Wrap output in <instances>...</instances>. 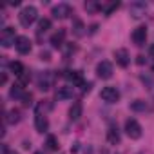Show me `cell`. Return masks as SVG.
Wrapping results in <instances>:
<instances>
[{
	"label": "cell",
	"mask_w": 154,
	"mask_h": 154,
	"mask_svg": "<svg viewBox=\"0 0 154 154\" xmlns=\"http://www.w3.org/2000/svg\"><path fill=\"white\" fill-rule=\"evenodd\" d=\"M36 18H38V11H36L35 6H26V8H22V11L18 13V20H20V24H22L24 27L33 26V24L36 22Z\"/></svg>",
	"instance_id": "6da1fadb"
},
{
	"label": "cell",
	"mask_w": 154,
	"mask_h": 154,
	"mask_svg": "<svg viewBox=\"0 0 154 154\" xmlns=\"http://www.w3.org/2000/svg\"><path fill=\"white\" fill-rule=\"evenodd\" d=\"M141 125L138 123V120H134V118H129L127 122H125V132H127V136L131 138V140H138V138H141Z\"/></svg>",
	"instance_id": "7a4b0ae2"
},
{
	"label": "cell",
	"mask_w": 154,
	"mask_h": 154,
	"mask_svg": "<svg viewBox=\"0 0 154 154\" xmlns=\"http://www.w3.org/2000/svg\"><path fill=\"white\" fill-rule=\"evenodd\" d=\"M100 98H102L103 102H107V103H116V102L120 100V91H118L116 87H112V85H107V87L102 89Z\"/></svg>",
	"instance_id": "3957f363"
},
{
	"label": "cell",
	"mask_w": 154,
	"mask_h": 154,
	"mask_svg": "<svg viewBox=\"0 0 154 154\" xmlns=\"http://www.w3.org/2000/svg\"><path fill=\"white\" fill-rule=\"evenodd\" d=\"M17 38L18 36H15L13 27H6V29H2V33H0V44H2V47H11L13 44H17Z\"/></svg>",
	"instance_id": "277c9868"
},
{
	"label": "cell",
	"mask_w": 154,
	"mask_h": 154,
	"mask_svg": "<svg viewBox=\"0 0 154 154\" xmlns=\"http://www.w3.org/2000/svg\"><path fill=\"white\" fill-rule=\"evenodd\" d=\"M112 63L111 62H107V60H102L98 65H96V74L100 76L102 80H109L111 76H112Z\"/></svg>",
	"instance_id": "5b68a950"
},
{
	"label": "cell",
	"mask_w": 154,
	"mask_h": 154,
	"mask_svg": "<svg viewBox=\"0 0 154 154\" xmlns=\"http://www.w3.org/2000/svg\"><path fill=\"white\" fill-rule=\"evenodd\" d=\"M51 15H53L56 20H65V18H69V15H72V9H71L69 4H58V6L53 8Z\"/></svg>",
	"instance_id": "8992f818"
},
{
	"label": "cell",
	"mask_w": 154,
	"mask_h": 154,
	"mask_svg": "<svg viewBox=\"0 0 154 154\" xmlns=\"http://www.w3.org/2000/svg\"><path fill=\"white\" fill-rule=\"evenodd\" d=\"M53 82H54V76L51 71H45L38 76V89L40 91H49L53 87Z\"/></svg>",
	"instance_id": "52a82bcc"
},
{
	"label": "cell",
	"mask_w": 154,
	"mask_h": 154,
	"mask_svg": "<svg viewBox=\"0 0 154 154\" xmlns=\"http://www.w3.org/2000/svg\"><path fill=\"white\" fill-rule=\"evenodd\" d=\"M131 38H132L134 45H138V47L145 45V42H147V27H145V26H140V27H136V29L132 31Z\"/></svg>",
	"instance_id": "ba28073f"
},
{
	"label": "cell",
	"mask_w": 154,
	"mask_h": 154,
	"mask_svg": "<svg viewBox=\"0 0 154 154\" xmlns=\"http://www.w3.org/2000/svg\"><path fill=\"white\" fill-rule=\"evenodd\" d=\"M63 76H65V80L71 82L72 85H82V87H84V84H85V82H84V76H82L80 71H65Z\"/></svg>",
	"instance_id": "9c48e42d"
},
{
	"label": "cell",
	"mask_w": 154,
	"mask_h": 154,
	"mask_svg": "<svg viewBox=\"0 0 154 154\" xmlns=\"http://www.w3.org/2000/svg\"><path fill=\"white\" fill-rule=\"evenodd\" d=\"M129 13L132 15V18H141L147 13V4L145 2H132L129 8Z\"/></svg>",
	"instance_id": "30bf717a"
},
{
	"label": "cell",
	"mask_w": 154,
	"mask_h": 154,
	"mask_svg": "<svg viewBox=\"0 0 154 154\" xmlns=\"http://www.w3.org/2000/svg\"><path fill=\"white\" fill-rule=\"evenodd\" d=\"M15 47H17V51L20 54H27V53H31V40L27 36H18Z\"/></svg>",
	"instance_id": "8fae6325"
},
{
	"label": "cell",
	"mask_w": 154,
	"mask_h": 154,
	"mask_svg": "<svg viewBox=\"0 0 154 154\" xmlns=\"http://www.w3.org/2000/svg\"><path fill=\"white\" fill-rule=\"evenodd\" d=\"M114 58H116V63L120 67H127L131 63V56H129V51L127 49H116L114 51Z\"/></svg>",
	"instance_id": "7c38bea8"
},
{
	"label": "cell",
	"mask_w": 154,
	"mask_h": 154,
	"mask_svg": "<svg viewBox=\"0 0 154 154\" xmlns=\"http://www.w3.org/2000/svg\"><path fill=\"white\" fill-rule=\"evenodd\" d=\"M35 127H36L38 132H45V131L49 129V120H47V116L36 112V116H35Z\"/></svg>",
	"instance_id": "4fadbf2b"
},
{
	"label": "cell",
	"mask_w": 154,
	"mask_h": 154,
	"mask_svg": "<svg viewBox=\"0 0 154 154\" xmlns=\"http://www.w3.org/2000/svg\"><path fill=\"white\" fill-rule=\"evenodd\" d=\"M63 40H65V31H63V29H58V31L51 36V45H53V47H62V45H63Z\"/></svg>",
	"instance_id": "5bb4252c"
},
{
	"label": "cell",
	"mask_w": 154,
	"mask_h": 154,
	"mask_svg": "<svg viewBox=\"0 0 154 154\" xmlns=\"http://www.w3.org/2000/svg\"><path fill=\"white\" fill-rule=\"evenodd\" d=\"M56 98L58 100H71L72 98V89L71 87H67V85H63V87H58L56 89Z\"/></svg>",
	"instance_id": "9a60e30c"
},
{
	"label": "cell",
	"mask_w": 154,
	"mask_h": 154,
	"mask_svg": "<svg viewBox=\"0 0 154 154\" xmlns=\"http://www.w3.org/2000/svg\"><path fill=\"white\" fill-rule=\"evenodd\" d=\"M107 141H109L111 145L120 143V131H118L114 125H111V127H109V131H107Z\"/></svg>",
	"instance_id": "2e32d148"
},
{
	"label": "cell",
	"mask_w": 154,
	"mask_h": 154,
	"mask_svg": "<svg viewBox=\"0 0 154 154\" xmlns=\"http://www.w3.org/2000/svg\"><path fill=\"white\" fill-rule=\"evenodd\" d=\"M82 103L80 102H76V103H72V107L69 109V118L71 120H78L80 116H82Z\"/></svg>",
	"instance_id": "e0dca14e"
},
{
	"label": "cell",
	"mask_w": 154,
	"mask_h": 154,
	"mask_svg": "<svg viewBox=\"0 0 154 154\" xmlns=\"http://www.w3.org/2000/svg\"><path fill=\"white\" fill-rule=\"evenodd\" d=\"M9 96H11V98H15V100H24L26 93H24L22 85H13V87H11V91H9Z\"/></svg>",
	"instance_id": "ac0fdd59"
},
{
	"label": "cell",
	"mask_w": 154,
	"mask_h": 154,
	"mask_svg": "<svg viewBox=\"0 0 154 154\" xmlns=\"http://www.w3.org/2000/svg\"><path fill=\"white\" fill-rule=\"evenodd\" d=\"M131 109L136 111V112H145V111H147V102H143V100H136V102L131 103Z\"/></svg>",
	"instance_id": "d6986e66"
},
{
	"label": "cell",
	"mask_w": 154,
	"mask_h": 154,
	"mask_svg": "<svg viewBox=\"0 0 154 154\" xmlns=\"http://www.w3.org/2000/svg\"><path fill=\"white\" fill-rule=\"evenodd\" d=\"M9 69H11V72H13L15 76H20V74L26 71V69H24V65H22L20 62H11V63H9Z\"/></svg>",
	"instance_id": "ffe728a7"
},
{
	"label": "cell",
	"mask_w": 154,
	"mask_h": 154,
	"mask_svg": "<svg viewBox=\"0 0 154 154\" xmlns=\"http://www.w3.org/2000/svg\"><path fill=\"white\" fill-rule=\"evenodd\" d=\"M49 27H51V20H49V18H42V20L38 22V29H36V33L42 35V33H45Z\"/></svg>",
	"instance_id": "44dd1931"
},
{
	"label": "cell",
	"mask_w": 154,
	"mask_h": 154,
	"mask_svg": "<svg viewBox=\"0 0 154 154\" xmlns=\"http://www.w3.org/2000/svg\"><path fill=\"white\" fill-rule=\"evenodd\" d=\"M84 29H85V27H84L82 20H74V22H72V31H74L76 36H82V35H84Z\"/></svg>",
	"instance_id": "7402d4cb"
},
{
	"label": "cell",
	"mask_w": 154,
	"mask_h": 154,
	"mask_svg": "<svg viewBox=\"0 0 154 154\" xmlns=\"http://www.w3.org/2000/svg\"><path fill=\"white\" fill-rule=\"evenodd\" d=\"M118 8H120V2H111V4H105V6H102V9H103V13H105L107 17H109V15H111L112 11H116Z\"/></svg>",
	"instance_id": "603a6c76"
},
{
	"label": "cell",
	"mask_w": 154,
	"mask_h": 154,
	"mask_svg": "<svg viewBox=\"0 0 154 154\" xmlns=\"http://www.w3.org/2000/svg\"><path fill=\"white\" fill-rule=\"evenodd\" d=\"M18 120H20V112H18V111L13 109V111L8 112V122H9V123H18Z\"/></svg>",
	"instance_id": "cb8c5ba5"
},
{
	"label": "cell",
	"mask_w": 154,
	"mask_h": 154,
	"mask_svg": "<svg viewBox=\"0 0 154 154\" xmlns=\"http://www.w3.org/2000/svg\"><path fill=\"white\" fill-rule=\"evenodd\" d=\"M47 149L49 150H58V141H56V138L54 136H47Z\"/></svg>",
	"instance_id": "d4e9b609"
},
{
	"label": "cell",
	"mask_w": 154,
	"mask_h": 154,
	"mask_svg": "<svg viewBox=\"0 0 154 154\" xmlns=\"http://www.w3.org/2000/svg\"><path fill=\"white\" fill-rule=\"evenodd\" d=\"M85 9H87V11H96V9H102V6H98V4H93V2H89V4H85Z\"/></svg>",
	"instance_id": "484cf974"
},
{
	"label": "cell",
	"mask_w": 154,
	"mask_h": 154,
	"mask_svg": "<svg viewBox=\"0 0 154 154\" xmlns=\"http://www.w3.org/2000/svg\"><path fill=\"white\" fill-rule=\"evenodd\" d=\"M18 78H20V84H27V82H29V74H27V71H24V72L18 76Z\"/></svg>",
	"instance_id": "4316f807"
},
{
	"label": "cell",
	"mask_w": 154,
	"mask_h": 154,
	"mask_svg": "<svg viewBox=\"0 0 154 154\" xmlns=\"http://www.w3.org/2000/svg\"><path fill=\"white\" fill-rule=\"evenodd\" d=\"M2 152H4V154H17V152H9V150H8V147H6V145H4V147H2Z\"/></svg>",
	"instance_id": "83f0119b"
},
{
	"label": "cell",
	"mask_w": 154,
	"mask_h": 154,
	"mask_svg": "<svg viewBox=\"0 0 154 154\" xmlns=\"http://www.w3.org/2000/svg\"><path fill=\"white\" fill-rule=\"evenodd\" d=\"M42 60H49V53H42Z\"/></svg>",
	"instance_id": "f1b7e54d"
},
{
	"label": "cell",
	"mask_w": 154,
	"mask_h": 154,
	"mask_svg": "<svg viewBox=\"0 0 154 154\" xmlns=\"http://www.w3.org/2000/svg\"><path fill=\"white\" fill-rule=\"evenodd\" d=\"M150 53H152V54H154V45H152V47H150Z\"/></svg>",
	"instance_id": "f546056e"
},
{
	"label": "cell",
	"mask_w": 154,
	"mask_h": 154,
	"mask_svg": "<svg viewBox=\"0 0 154 154\" xmlns=\"http://www.w3.org/2000/svg\"><path fill=\"white\" fill-rule=\"evenodd\" d=\"M35 154H44V152H42V150H38V152H35Z\"/></svg>",
	"instance_id": "4dcf8cb0"
}]
</instances>
